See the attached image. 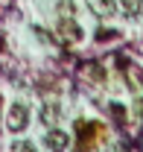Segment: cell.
Wrapping results in <instances>:
<instances>
[{
	"instance_id": "obj_5",
	"label": "cell",
	"mask_w": 143,
	"mask_h": 152,
	"mask_svg": "<svg viewBox=\"0 0 143 152\" xmlns=\"http://www.w3.org/2000/svg\"><path fill=\"white\" fill-rule=\"evenodd\" d=\"M117 6H120V12H123L125 18H137L140 9H143L140 0H117Z\"/></svg>"
},
{
	"instance_id": "obj_4",
	"label": "cell",
	"mask_w": 143,
	"mask_h": 152,
	"mask_svg": "<svg viewBox=\"0 0 143 152\" xmlns=\"http://www.w3.org/2000/svg\"><path fill=\"white\" fill-rule=\"evenodd\" d=\"M41 123H47V126H55L58 123V117H61V105H58V99H47L44 105H41Z\"/></svg>"
},
{
	"instance_id": "obj_1",
	"label": "cell",
	"mask_w": 143,
	"mask_h": 152,
	"mask_svg": "<svg viewBox=\"0 0 143 152\" xmlns=\"http://www.w3.org/2000/svg\"><path fill=\"white\" fill-rule=\"evenodd\" d=\"M29 123V108L23 102H12V108L6 111V129L9 132H23Z\"/></svg>"
},
{
	"instance_id": "obj_3",
	"label": "cell",
	"mask_w": 143,
	"mask_h": 152,
	"mask_svg": "<svg viewBox=\"0 0 143 152\" xmlns=\"http://www.w3.org/2000/svg\"><path fill=\"white\" fill-rule=\"evenodd\" d=\"M58 35L76 44V41H82V26H79V23H76V20L67 15V18H61V20H58Z\"/></svg>"
},
{
	"instance_id": "obj_8",
	"label": "cell",
	"mask_w": 143,
	"mask_h": 152,
	"mask_svg": "<svg viewBox=\"0 0 143 152\" xmlns=\"http://www.w3.org/2000/svg\"><path fill=\"white\" fill-rule=\"evenodd\" d=\"M61 6H64V15H73V12H76V3H70V0H64Z\"/></svg>"
},
{
	"instance_id": "obj_2",
	"label": "cell",
	"mask_w": 143,
	"mask_h": 152,
	"mask_svg": "<svg viewBox=\"0 0 143 152\" xmlns=\"http://www.w3.org/2000/svg\"><path fill=\"white\" fill-rule=\"evenodd\" d=\"M44 143H47V149H53V152H64L70 146V134L61 132V129H50L47 137H44Z\"/></svg>"
},
{
	"instance_id": "obj_7",
	"label": "cell",
	"mask_w": 143,
	"mask_h": 152,
	"mask_svg": "<svg viewBox=\"0 0 143 152\" xmlns=\"http://www.w3.org/2000/svg\"><path fill=\"white\" fill-rule=\"evenodd\" d=\"M12 152H38V149H35V143L20 140V143H12Z\"/></svg>"
},
{
	"instance_id": "obj_6",
	"label": "cell",
	"mask_w": 143,
	"mask_h": 152,
	"mask_svg": "<svg viewBox=\"0 0 143 152\" xmlns=\"http://www.w3.org/2000/svg\"><path fill=\"white\" fill-rule=\"evenodd\" d=\"M96 3V12H102V15H114L117 9H114V0H93Z\"/></svg>"
}]
</instances>
